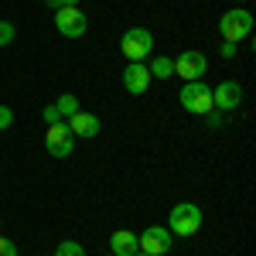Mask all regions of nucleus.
Here are the masks:
<instances>
[{
  "mask_svg": "<svg viewBox=\"0 0 256 256\" xmlns=\"http://www.w3.org/2000/svg\"><path fill=\"white\" fill-rule=\"evenodd\" d=\"M202 222H205V216H202V208H198L195 202H178L174 208L168 212V232L188 239L202 229Z\"/></svg>",
  "mask_w": 256,
  "mask_h": 256,
  "instance_id": "f257e3e1",
  "label": "nucleus"
},
{
  "mask_svg": "<svg viewBox=\"0 0 256 256\" xmlns=\"http://www.w3.org/2000/svg\"><path fill=\"white\" fill-rule=\"evenodd\" d=\"M250 31H253V14L246 7H232V10H226L218 18V34H222V41L239 44L242 38H250Z\"/></svg>",
  "mask_w": 256,
  "mask_h": 256,
  "instance_id": "f03ea898",
  "label": "nucleus"
},
{
  "mask_svg": "<svg viewBox=\"0 0 256 256\" xmlns=\"http://www.w3.org/2000/svg\"><path fill=\"white\" fill-rule=\"evenodd\" d=\"M178 99H181V110H184V113H192V116H205V113H212V110H216V106H212V89H208L202 79L184 82Z\"/></svg>",
  "mask_w": 256,
  "mask_h": 256,
  "instance_id": "7ed1b4c3",
  "label": "nucleus"
},
{
  "mask_svg": "<svg viewBox=\"0 0 256 256\" xmlns=\"http://www.w3.org/2000/svg\"><path fill=\"white\" fill-rule=\"evenodd\" d=\"M120 52L130 62H144L154 52V34H150L147 28H130V31H123V38H120Z\"/></svg>",
  "mask_w": 256,
  "mask_h": 256,
  "instance_id": "20e7f679",
  "label": "nucleus"
},
{
  "mask_svg": "<svg viewBox=\"0 0 256 256\" xmlns=\"http://www.w3.org/2000/svg\"><path fill=\"white\" fill-rule=\"evenodd\" d=\"M137 246H140V253H147V256H164L174 246V236L168 232V226H150V229H144L137 236Z\"/></svg>",
  "mask_w": 256,
  "mask_h": 256,
  "instance_id": "39448f33",
  "label": "nucleus"
},
{
  "mask_svg": "<svg viewBox=\"0 0 256 256\" xmlns=\"http://www.w3.org/2000/svg\"><path fill=\"white\" fill-rule=\"evenodd\" d=\"M72 144H76V137H72V130H68L65 120H62V123H52V126L44 130V150H48L52 158H68V154H72Z\"/></svg>",
  "mask_w": 256,
  "mask_h": 256,
  "instance_id": "423d86ee",
  "label": "nucleus"
},
{
  "mask_svg": "<svg viewBox=\"0 0 256 256\" xmlns=\"http://www.w3.org/2000/svg\"><path fill=\"white\" fill-rule=\"evenodd\" d=\"M208 72V58L198 52V48H188V52H181L174 58V76H181L184 82H195V79H202Z\"/></svg>",
  "mask_w": 256,
  "mask_h": 256,
  "instance_id": "0eeeda50",
  "label": "nucleus"
},
{
  "mask_svg": "<svg viewBox=\"0 0 256 256\" xmlns=\"http://www.w3.org/2000/svg\"><path fill=\"white\" fill-rule=\"evenodd\" d=\"M55 28H58L62 38H82L89 28V18L79 7H62V10H55Z\"/></svg>",
  "mask_w": 256,
  "mask_h": 256,
  "instance_id": "6e6552de",
  "label": "nucleus"
},
{
  "mask_svg": "<svg viewBox=\"0 0 256 256\" xmlns=\"http://www.w3.org/2000/svg\"><path fill=\"white\" fill-rule=\"evenodd\" d=\"M239 102H242V86L232 79H222L212 89V106H216L218 113H232V110H239Z\"/></svg>",
  "mask_w": 256,
  "mask_h": 256,
  "instance_id": "1a4fd4ad",
  "label": "nucleus"
},
{
  "mask_svg": "<svg viewBox=\"0 0 256 256\" xmlns=\"http://www.w3.org/2000/svg\"><path fill=\"white\" fill-rule=\"evenodd\" d=\"M150 72H147V65L144 62H130L126 68H123V89L130 92V96H144L147 89H150Z\"/></svg>",
  "mask_w": 256,
  "mask_h": 256,
  "instance_id": "9d476101",
  "label": "nucleus"
},
{
  "mask_svg": "<svg viewBox=\"0 0 256 256\" xmlns=\"http://www.w3.org/2000/svg\"><path fill=\"white\" fill-rule=\"evenodd\" d=\"M65 123H68L72 137L89 140V137H96V134H99V116H96V113H82V110H79L76 116H68Z\"/></svg>",
  "mask_w": 256,
  "mask_h": 256,
  "instance_id": "9b49d317",
  "label": "nucleus"
},
{
  "mask_svg": "<svg viewBox=\"0 0 256 256\" xmlns=\"http://www.w3.org/2000/svg\"><path fill=\"white\" fill-rule=\"evenodd\" d=\"M140 246H137V232H130V229H116L113 236H110V253L113 256H134Z\"/></svg>",
  "mask_w": 256,
  "mask_h": 256,
  "instance_id": "f8f14e48",
  "label": "nucleus"
},
{
  "mask_svg": "<svg viewBox=\"0 0 256 256\" xmlns=\"http://www.w3.org/2000/svg\"><path fill=\"white\" fill-rule=\"evenodd\" d=\"M147 72H150V79H171V76H174V58L158 55V58L147 65Z\"/></svg>",
  "mask_w": 256,
  "mask_h": 256,
  "instance_id": "ddd939ff",
  "label": "nucleus"
},
{
  "mask_svg": "<svg viewBox=\"0 0 256 256\" xmlns=\"http://www.w3.org/2000/svg\"><path fill=\"white\" fill-rule=\"evenodd\" d=\"M55 110H58V113H62V120L76 116V113H79V99L72 96V92H62V96L55 99Z\"/></svg>",
  "mask_w": 256,
  "mask_h": 256,
  "instance_id": "4468645a",
  "label": "nucleus"
},
{
  "mask_svg": "<svg viewBox=\"0 0 256 256\" xmlns=\"http://www.w3.org/2000/svg\"><path fill=\"white\" fill-rule=\"evenodd\" d=\"M55 256H86V246L76 242V239H62L55 246Z\"/></svg>",
  "mask_w": 256,
  "mask_h": 256,
  "instance_id": "2eb2a0df",
  "label": "nucleus"
},
{
  "mask_svg": "<svg viewBox=\"0 0 256 256\" xmlns=\"http://www.w3.org/2000/svg\"><path fill=\"white\" fill-rule=\"evenodd\" d=\"M14 38H18V28H14L10 20H0V48H7Z\"/></svg>",
  "mask_w": 256,
  "mask_h": 256,
  "instance_id": "dca6fc26",
  "label": "nucleus"
},
{
  "mask_svg": "<svg viewBox=\"0 0 256 256\" xmlns=\"http://www.w3.org/2000/svg\"><path fill=\"white\" fill-rule=\"evenodd\" d=\"M41 120H44V123H48V126H52V123H62V113H58V110H55V102H52V106H44V110H41Z\"/></svg>",
  "mask_w": 256,
  "mask_h": 256,
  "instance_id": "f3484780",
  "label": "nucleus"
},
{
  "mask_svg": "<svg viewBox=\"0 0 256 256\" xmlns=\"http://www.w3.org/2000/svg\"><path fill=\"white\" fill-rule=\"evenodd\" d=\"M48 10H62V7H79V0H44Z\"/></svg>",
  "mask_w": 256,
  "mask_h": 256,
  "instance_id": "a211bd4d",
  "label": "nucleus"
},
{
  "mask_svg": "<svg viewBox=\"0 0 256 256\" xmlns=\"http://www.w3.org/2000/svg\"><path fill=\"white\" fill-rule=\"evenodd\" d=\"M14 123V113H10V106H0V130H7Z\"/></svg>",
  "mask_w": 256,
  "mask_h": 256,
  "instance_id": "6ab92c4d",
  "label": "nucleus"
},
{
  "mask_svg": "<svg viewBox=\"0 0 256 256\" xmlns=\"http://www.w3.org/2000/svg\"><path fill=\"white\" fill-rule=\"evenodd\" d=\"M0 256H18V246H14L10 239H4V236H0Z\"/></svg>",
  "mask_w": 256,
  "mask_h": 256,
  "instance_id": "aec40b11",
  "label": "nucleus"
},
{
  "mask_svg": "<svg viewBox=\"0 0 256 256\" xmlns=\"http://www.w3.org/2000/svg\"><path fill=\"white\" fill-rule=\"evenodd\" d=\"M218 55H222V58H232V55H236V44H232V41H222Z\"/></svg>",
  "mask_w": 256,
  "mask_h": 256,
  "instance_id": "412c9836",
  "label": "nucleus"
},
{
  "mask_svg": "<svg viewBox=\"0 0 256 256\" xmlns=\"http://www.w3.org/2000/svg\"><path fill=\"white\" fill-rule=\"evenodd\" d=\"M205 116H208V126H222V113L212 110V113H205Z\"/></svg>",
  "mask_w": 256,
  "mask_h": 256,
  "instance_id": "4be33fe9",
  "label": "nucleus"
},
{
  "mask_svg": "<svg viewBox=\"0 0 256 256\" xmlns=\"http://www.w3.org/2000/svg\"><path fill=\"white\" fill-rule=\"evenodd\" d=\"M134 256H147V253H140V250H137V253H134Z\"/></svg>",
  "mask_w": 256,
  "mask_h": 256,
  "instance_id": "5701e85b",
  "label": "nucleus"
},
{
  "mask_svg": "<svg viewBox=\"0 0 256 256\" xmlns=\"http://www.w3.org/2000/svg\"><path fill=\"white\" fill-rule=\"evenodd\" d=\"M236 4H250V0H236Z\"/></svg>",
  "mask_w": 256,
  "mask_h": 256,
  "instance_id": "b1692460",
  "label": "nucleus"
},
{
  "mask_svg": "<svg viewBox=\"0 0 256 256\" xmlns=\"http://www.w3.org/2000/svg\"><path fill=\"white\" fill-rule=\"evenodd\" d=\"M0 226H4V222H0Z\"/></svg>",
  "mask_w": 256,
  "mask_h": 256,
  "instance_id": "393cba45",
  "label": "nucleus"
},
{
  "mask_svg": "<svg viewBox=\"0 0 256 256\" xmlns=\"http://www.w3.org/2000/svg\"><path fill=\"white\" fill-rule=\"evenodd\" d=\"M110 256H113V253H110Z\"/></svg>",
  "mask_w": 256,
  "mask_h": 256,
  "instance_id": "a878e982",
  "label": "nucleus"
}]
</instances>
